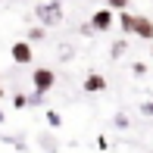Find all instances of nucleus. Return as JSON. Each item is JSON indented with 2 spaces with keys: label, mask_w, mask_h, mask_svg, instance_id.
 Listing matches in <instances>:
<instances>
[{
  "label": "nucleus",
  "mask_w": 153,
  "mask_h": 153,
  "mask_svg": "<svg viewBox=\"0 0 153 153\" xmlns=\"http://www.w3.org/2000/svg\"><path fill=\"white\" fill-rule=\"evenodd\" d=\"M34 19H38L41 28H56V25H62L66 13H62L59 0H47V3H38V6H34Z\"/></svg>",
  "instance_id": "obj_1"
},
{
  "label": "nucleus",
  "mask_w": 153,
  "mask_h": 153,
  "mask_svg": "<svg viewBox=\"0 0 153 153\" xmlns=\"http://www.w3.org/2000/svg\"><path fill=\"white\" fill-rule=\"evenodd\" d=\"M31 85H34V91H38V94L53 91V85H56V72L47 69V66H38V69L31 72Z\"/></svg>",
  "instance_id": "obj_2"
},
{
  "label": "nucleus",
  "mask_w": 153,
  "mask_h": 153,
  "mask_svg": "<svg viewBox=\"0 0 153 153\" xmlns=\"http://www.w3.org/2000/svg\"><path fill=\"white\" fill-rule=\"evenodd\" d=\"M113 22H116V13L106 10V6L97 10L94 16H91V28H94V31H109V28H113Z\"/></svg>",
  "instance_id": "obj_3"
},
{
  "label": "nucleus",
  "mask_w": 153,
  "mask_h": 153,
  "mask_svg": "<svg viewBox=\"0 0 153 153\" xmlns=\"http://www.w3.org/2000/svg\"><path fill=\"white\" fill-rule=\"evenodd\" d=\"M10 56H13V62L25 66V62H31V59H34V50H31L28 41H16V44L10 47Z\"/></svg>",
  "instance_id": "obj_4"
},
{
  "label": "nucleus",
  "mask_w": 153,
  "mask_h": 153,
  "mask_svg": "<svg viewBox=\"0 0 153 153\" xmlns=\"http://www.w3.org/2000/svg\"><path fill=\"white\" fill-rule=\"evenodd\" d=\"M134 38H144L153 44V22L147 16H134Z\"/></svg>",
  "instance_id": "obj_5"
},
{
  "label": "nucleus",
  "mask_w": 153,
  "mask_h": 153,
  "mask_svg": "<svg viewBox=\"0 0 153 153\" xmlns=\"http://www.w3.org/2000/svg\"><path fill=\"white\" fill-rule=\"evenodd\" d=\"M81 88H85L88 94H100V91H106V78H103L100 72H91V75L85 78V85H81Z\"/></svg>",
  "instance_id": "obj_6"
},
{
  "label": "nucleus",
  "mask_w": 153,
  "mask_h": 153,
  "mask_svg": "<svg viewBox=\"0 0 153 153\" xmlns=\"http://www.w3.org/2000/svg\"><path fill=\"white\" fill-rule=\"evenodd\" d=\"M38 147L47 150V153H56V150H59V141H56L53 134H41V137H38Z\"/></svg>",
  "instance_id": "obj_7"
},
{
  "label": "nucleus",
  "mask_w": 153,
  "mask_h": 153,
  "mask_svg": "<svg viewBox=\"0 0 153 153\" xmlns=\"http://www.w3.org/2000/svg\"><path fill=\"white\" fill-rule=\"evenodd\" d=\"M116 16H119L122 34H134V16H131V13H116Z\"/></svg>",
  "instance_id": "obj_8"
},
{
  "label": "nucleus",
  "mask_w": 153,
  "mask_h": 153,
  "mask_svg": "<svg viewBox=\"0 0 153 153\" xmlns=\"http://www.w3.org/2000/svg\"><path fill=\"white\" fill-rule=\"evenodd\" d=\"M125 50H128V41H125V38H116V41H113V47H109V56H113V59H119Z\"/></svg>",
  "instance_id": "obj_9"
},
{
  "label": "nucleus",
  "mask_w": 153,
  "mask_h": 153,
  "mask_svg": "<svg viewBox=\"0 0 153 153\" xmlns=\"http://www.w3.org/2000/svg\"><path fill=\"white\" fill-rule=\"evenodd\" d=\"M25 41H28V44H38V41H47V28H41V25H34V28L28 31V38H25Z\"/></svg>",
  "instance_id": "obj_10"
},
{
  "label": "nucleus",
  "mask_w": 153,
  "mask_h": 153,
  "mask_svg": "<svg viewBox=\"0 0 153 153\" xmlns=\"http://www.w3.org/2000/svg\"><path fill=\"white\" fill-rule=\"evenodd\" d=\"M106 10H113V13H125V10H128V0H106Z\"/></svg>",
  "instance_id": "obj_11"
},
{
  "label": "nucleus",
  "mask_w": 153,
  "mask_h": 153,
  "mask_svg": "<svg viewBox=\"0 0 153 153\" xmlns=\"http://www.w3.org/2000/svg\"><path fill=\"white\" fill-rule=\"evenodd\" d=\"M47 122H50V128H59V125H62L59 113H53V109H47Z\"/></svg>",
  "instance_id": "obj_12"
},
{
  "label": "nucleus",
  "mask_w": 153,
  "mask_h": 153,
  "mask_svg": "<svg viewBox=\"0 0 153 153\" xmlns=\"http://www.w3.org/2000/svg\"><path fill=\"white\" fill-rule=\"evenodd\" d=\"M141 113H144V116H153V97H150V100H144V103H141Z\"/></svg>",
  "instance_id": "obj_13"
},
{
  "label": "nucleus",
  "mask_w": 153,
  "mask_h": 153,
  "mask_svg": "<svg viewBox=\"0 0 153 153\" xmlns=\"http://www.w3.org/2000/svg\"><path fill=\"white\" fill-rule=\"evenodd\" d=\"M13 103L22 109V106H28V97H25V94H16V97H13Z\"/></svg>",
  "instance_id": "obj_14"
},
{
  "label": "nucleus",
  "mask_w": 153,
  "mask_h": 153,
  "mask_svg": "<svg viewBox=\"0 0 153 153\" xmlns=\"http://www.w3.org/2000/svg\"><path fill=\"white\" fill-rule=\"evenodd\" d=\"M113 122H116V128H128V116H122V113H119V116H116V119H113Z\"/></svg>",
  "instance_id": "obj_15"
},
{
  "label": "nucleus",
  "mask_w": 153,
  "mask_h": 153,
  "mask_svg": "<svg viewBox=\"0 0 153 153\" xmlns=\"http://www.w3.org/2000/svg\"><path fill=\"white\" fill-rule=\"evenodd\" d=\"M3 119H6V116H3V113H0V122H3Z\"/></svg>",
  "instance_id": "obj_16"
},
{
  "label": "nucleus",
  "mask_w": 153,
  "mask_h": 153,
  "mask_svg": "<svg viewBox=\"0 0 153 153\" xmlns=\"http://www.w3.org/2000/svg\"><path fill=\"white\" fill-rule=\"evenodd\" d=\"M0 97H3V88H0Z\"/></svg>",
  "instance_id": "obj_17"
},
{
  "label": "nucleus",
  "mask_w": 153,
  "mask_h": 153,
  "mask_svg": "<svg viewBox=\"0 0 153 153\" xmlns=\"http://www.w3.org/2000/svg\"><path fill=\"white\" fill-rule=\"evenodd\" d=\"M150 56H153V47H150Z\"/></svg>",
  "instance_id": "obj_18"
}]
</instances>
